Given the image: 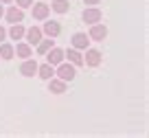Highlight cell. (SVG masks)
I'll return each instance as SVG.
<instances>
[{
    "mask_svg": "<svg viewBox=\"0 0 149 138\" xmlns=\"http://www.w3.org/2000/svg\"><path fill=\"white\" fill-rule=\"evenodd\" d=\"M55 75L61 79V81L68 83V81H72V79H74V75H77V72H74V66L70 64V61H68V64H64V61H61V64H57Z\"/></svg>",
    "mask_w": 149,
    "mask_h": 138,
    "instance_id": "6da1fadb",
    "label": "cell"
},
{
    "mask_svg": "<svg viewBox=\"0 0 149 138\" xmlns=\"http://www.w3.org/2000/svg\"><path fill=\"white\" fill-rule=\"evenodd\" d=\"M88 37H90V40H94V42H103V40L107 37V29L103 26V24L94 22V24H90V33H88Z\"/></svg>",
    "mask_w": 149,
    "mask_h": 138,
    "instance_id": "7a4b0ae2",
    "label": "cell"
},
{
    "mask_svg": "<svg viewBox=\"0 0 149 138\" xmlns=\"http://www.w3.org/2000/svg\"><path fill=\"white\" fill-rule=\"evenodd\" d=\"M81 18H84V22H88V24H94V22H101L103 13H101V9H97V7H90V9H84Z\"/></svg>",
    "mask_w": 149,
    "mask_h": 138,
    "instance_id": "3957f363",
    "label": "cell"
},
{
    "mask_svg": "<svg viewBox=\"0 0 149 138\" xmlns=\"http://www.w3.org/2000/svg\"><path fill=\"white\" fill-rule=\"evenodd\" d=\"M84 64H88L90 68H97L101 64V53L97 48H86V57H84Z\"/></svg>",
    "mask_w": 149,
    "mask_h": 138,
    "instance_id": "277c9868",
    "label": "cell"
},
{
    "mask_svg": "<svg viewBox=\"0 0 149 138\" xmlns=\"http://www.w3.org/2000/svg\"><path fill=\"white\" fill-rule=\"evenodd\" d=\"M5 18H7V22H11V24L22 22L24 20V11L20 9V7H9V9L5 11Z\"/></svg>",
    "mask_w": 149,
    "mask_h": 138,
    "instance_id": "5b68a950",
    "label": "cell"
},
{
    "mask_svg": "<svg viewBox=\"0 0 149 138\" xmlns=\"http://www.w3.org/2000/svg\"><path fill=\"white\" fill-rule=\"evenodd\" d=\"M31 7H33V18L35 20H46L48 13H51V7L44 5V2H35V5H31Z\"/></svg>",
    "mask_w": 149,
    "mask_h": 138,
    "instance_id": "8992f818",
    "label": "cell"
},
{
    "mask_svg": "<svg viewBox=\"0 0 149 138\" xmlns=\"http://www.w3.org/2000/svg\"><path fill=\"white\" fill-rule=\"evenodd\" d=\"M90 44V37L86 35V33H74L72 35V48H77V51H86Z\"/></svg>",
    "mask_w": 149,
    "mask_h": 138,
    "instance_id": "52a82bcc",
    "label": "cell"
},
{
    "mask_svg": "<svg viewBox=\"0 0 149 138\" xmlns=\"http://www.w3.org/2000/svg\"><path fill=\"white\" fill-rule=\"evenodd\" d=\"M24 37H26V44L35 46L37 42L42 40V29H37V26H31V29H26V31H24Z\"/></svg>",
    "mask_w": 149,
    "mask_h": 138,
    "instance_id": "ba28073f",
    "label": "cell"
},
{
    "mask_svg": "<svg viewBox=\"0 0 149 138\" xmlns=\"http://www.w3.org/2000/svg\"><path fill=\"white\" fill-rule=\"evenodd\" d=\"M46 61H48L51 66L61 64V61H64V51H61V48H55V46H53L51 51L46 53Z\"/></svg>",
    "mask_w": 149,
    "mask_h": 138,
    "instance_id": "9c48e42d",
    "label": "cell"
},
{
    "mask_svg": "<svg viewBox=\"0 0 149 138\" xmlns=\"http://www.w3.org/2000/svg\"><path fill=\"white\" fill-rule=\"evenodd\" d=\"M20 72H22L24 77H33V75L37 72V61H35V59H29V57H26V59H24V64L20 66Z\"/></svg>",
    "mask_w": 149,
    "mask_h": 138,
    "instance_id": "30bf717a",
    "label": "cell"
},
{
    "mask_svg": "<svg viewBox=\"0 0 149 138\" xmlns=\"http://www.w3.org/2000/svg\"><path fill=\"white\" fill-rule=\"evenodd\" d=\"M64 57H68V61L77 68V66H84V57H81V53L77 51V48H68V51L64 53Z\"/></svg>",
    "mask_w": 149,
    "mask_h": 138,
    "instance_id": "8fae6325",
    "label": "cell"
},
{
    "mask_svg": "<svg viewBox=\"0 0 149 138\" xmlns=\"http://www.w3.org/2000/svg\"><path fill=\"white\" fill-rule=\"evenodd\" d=\"M42 33H46L48 37H57L61 33V26H59V22H44V29H42Z\"/></svg>",
    "mask_w": 149,
    "mask_h": 138,
    "instance_id": "7c38bea8",
    "label": "cell"
},
{
    "mask_svg": "<svg viewBox=\"0 0 149 138\" xmlns=\"http://www.w3.org/2000/svg\"><path fill=\"white\" fill-rule=\"evenodd\" d=\"M37 75L48 81L51 77H55V66H51L48 61H46V64H42V66H37Z\"/></svg>",
    "mask_w": 149,
    "mask_h": 138,
    "instance_id": "4fadbf2b",
    "label": "cell"
},
{
    "mask_svg": "<svg viewBox=\"0 0 149 138\" xmlns=\"http://www.w3.org/2000/svg\"><path fill=\"white\" fill-rule=\"evenodd\" d=\"M48 7H51V9L55 11V13H68L70 2H68V0H53V2H51Z\"/></svg>",
    "mask_w": 149,
    "mask_h": 138,
    "instance_id": "5bb4252c",
    "label": "cell"
},
{
    "mask_svg": "<svg viewBox=\"0 0 149 138\" xmlns=\"http://www.w3.org/2000/svg\"><path fill=\"white\" fill-rule=\"evenodd\" d=\"M48 90L55 92V94H61V92H66V81H61V79H48Z\"/></svg>",
    "mask_w": 149,
    "mask_h": 138,
    "instance_id": "9a60e30c",
    "label": "cell"
},
{
    "mask_svg": "<svg viewBox=\"0 0 149 138\" xmlns=\"http://www.w3.org/2000/svg\"><path fill=\"white\" fill-rule=\"evenodd\" d=\"M13 51H15V55H18V57H24V59L33 55V51H31V44H26V42H22V44H18V46H15V48H13Z\"/></svg>",
    "mask_w": 149,
    "mask_h": 138,
    "instance_id": "2e32d148",
    "label": "cell"
},
{
    "mask_svg": "<svg viewBox=\"0 0 149 138\" xmlns=\"http://www.w3.org/2000/svg\"><path fill=\"white\" fill-rule=\"evenodd\" d=\"M24 31H26V29H24L20 22H15V24H11L9 35H11V40H22V37H24Z\"/></svg>",
    "mask_w": 149,
    "mask_h": 138,
    "instance_id": "e0dca14e",
    "label": "cell"
},
{
    "mask_svg": "<svg viewBox=\"0 0 149 138\" xmlns=\"http://www.w3.org/2000/svg\"><path fill=\"white\" fill-rule=\"evenodd\" d=\"M35 46H37V53H40V55H46L53 46H55V42H53V37H51V40H40Z\"/></svg>",
    "mask_w": 149,
    "mask_h": 138,
    "instance_id": "ac0fdd59",
    "label": "cell"
},
{
    "mask_svg": "<svg viewBox=\"0 0 149 138\" xmlns=\"http://www.w3.org/2000/svg\"><path fill=\"white\" fill-rule=\"evenodd\" d=\"M13 55H15L13 46L7 44V42H0V57H2V59H11Z\"/></svg>",
    "mask_w": 149,
    "mask_h": 138,
    "instance_id": "d6986e66",
    "label": "cell"
},
{
    "mask_svg": "<svg viewBox=\"0 0 149 138\" xmlns=\"http://www.w3.org/2000/svg\"><path fill=\"white\" fill-rule=\"evenodd\" d=\"M15 5H18L20 9H26V7L33 5V0H15Z\"/></svg>",
    "mask_w": 149,
    "mask_h": 138,
    "instance_id": "ffe728a7",
    "label": "cell"
},
{
    "mask_svg": "<svg viewBox=\"0 0 149 138\" xmlns=\"http://www.w3.org/2000/svg\"><path fill=\"white\" fill-rule=\"evenodd\" d=\"M5 37H7V31H5V26H0V42H5Z\"/></svg>",
    "mask_w": 149,
    "mask_h": 138,
    "instance_id": "44dd1931",
    "label": "cell"
},
{
    "mask_svg": "<svg viewBox=\"0 0 149 138\" xmlns=\"http://www.w3.org/2000/svg\"><path fill=\"white\" fill-rule=\"evenodd\" d=\"M84 2H86V5H92V7L99 5V0H84Z\"/></svg>",
    "mask_w": 149,
    "mask_h": 138,
    "instance_id": "7402d4cb",
    "label": "cell"
},
{
    "mask_svg": "<svg viewBox=\"0 0 149 138\" xmlns=\"http://www.w3.org/2000/svg\"><path fill=\"white\" fill-rule=\"evenodd\" d=\"M2 15H5V9H2V5H0V18H2Z\"/></svg>",
    "mask_w": 149,
    "mask_h": 138,
    "instance_id": "603a6c76",
    "label": "cell"
},
{
    "mask_svg": "<svg viewBox=\"0 0 149 138\" xmlns=\"http://www.w3.org/2000/svg\"><path fill=\"white\" fill-rule=\"evenodd\" d=\"M0 2H5V5H9V2H13V0H0Z\"/></svg>",
    "mask_w": 149,
    "mask_h": 138,
    "instance_id": "cb8c5ba5",
    "label": "cell"
}]
</instances>
